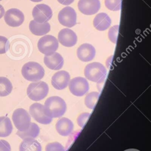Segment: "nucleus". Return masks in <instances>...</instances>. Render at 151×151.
<instances>
[{
    "instance_id": "nucleus-1",
    "label": "nucleus",
    "mask_w": 151,
    "mask_h": 151,
    "mask_svg": "<svg viewBox=\"0 0 151 151\" xmlns=\"http://www.w3.org/2000/svg\"><path fill=\"white\" fill-rule=\"evenodd\" d=\"M67 106L64 100L60 97H50L46 99L44 105V111L46 115L50 118H58L66 111Z\"/></svg>"
},
{
    "instance_id": "nucleus-2",
    "label": "nucleus",
    "mask_w": 151,
    "mask_h": 151,
    "mask_svg": "<svg viewBox=\"0 0 151 151\" xmlns=\"http://www.w3.org/2000/svg\"><path fill=\"white\" fill-rule=\"evenodd\" d=\"M84 73L85 77L97 83H103L107 75V69L99 62H93L86 65Z\"/></svg>"
},
{
    "instance_id": "nucleus-3",
    "label": "nucleus",
    "mask_w": 151,
    "mask_h": 151,
    "mask_svg": "<svg viewBox=\"0 0 151 151\" xmlns=\"http://www.w3.org/2000/svg\"><path fill=\"white\" fill-rule=\"evenodd\" d=\"M23 77L28 81L37 82L44 76L43 67L37 62H28L24 64L21 69Z\"/></svg>"
},
{
    "instance_id": "nucleus-4",
    "label": "nucleus",
    "mask_w": 151,
    "mask_h": 151,
    "mask_svg": "<svg viewBox=\"0 0 151 151\" xmlns=\"http://www.w3.org/2000/svg\"><path fill=\"white\" fill-rule=\"evenodd\" d=\"M49 91L48 85L43 81L31 83L27 89L28 97L34 101H40L47 95Z\"/></svg>"
},
{
    "instance_id": "nucleus-5",
    "label": "nucleus",
    "mask_w": 151,
    "mask_h": 151,
    "mask_svg": "<svg viewBox=\"0 0 151 151\" xmlns=\"http://www.w3.org/2000/svg\"><path fill=\"white\" fill-rule=\"evenodd\" d=\"M14 126L18 130L23 131L28 129L31 124V116L24 108L16 109L12 116Z\"/></svg>"
},
{
    "instance_id": "nucleus-6",
    "label": "nucleus",
    "mask_w": 151,
    "mask_h": 151,
    "mask_svg": "<svg viewBox=\"0 0 151 151\" xmlns=\"http://www.w3.org/2000/svg\"><path fill=\"white\" fill-rule=\"evenodd\" d=\"M37 47L41 53L49 56L57 50L58 41L54 36L46 35L40 38L38 41Z\"/></svg>"
},
{
    "instance_id": "nucleus-7",
    "label": "nucleus",
    "mask_w": 151,
    "mask_h": 151,
    "mask_svg": "<svg viewBox=\"0 0 151 151\" xmlns=\"http://www.w3.org/2000/svg\"><path fill=\"white\" fill-rule=\"evenodd\" d=\"M68 88L72 94L77 97H81L88 92L89 84L86 78L78 76L70 81Z\"/></svg>"
},
{
    "instance_id": "nucleus-8",
    "label": "nucleus",
    "mask_w": 151,
    "mask_h": 151,
    "mask_svg": "<svg viewBox=\"0 0 151 151\" xmlns=\"http://www.w3.org/2000/svg\"><path fill=\"white\" fill-rule=\"evenodd\" d=\"M34 20L39 23H46L49 21L52 16L51 8L47 5L41 4L35 5L32 11Z\"/></svg>"
},
{
    "instance_id": "nucleus-9",
    "label": "nucleus",
    "mask_w": 151,
    "mask_h": 151,
    "mask_svg": "<svg viewBox=\"0 0 151 151\" xmlns=\"http://www.w3.org/2000/svg\"><path fill=\"white\" fill-rule=\"evenodd\" d=\"M58 20L63 25L69 28L72 27L77 23L76 12L72 7H64L59 12Z\"/></svg>"
},
{
    "instance_id": "nucleus-10",
    "label": "nucleus",
    "mask_w": 151,
    "mask_h": 151,
    "mask_svg": "<svg viewBox=\"0 0 151 151\" xmlns=\"http://www.w3.org/2000/svg\"><path fill=\"white\" fill-rule=\"evenodd\" d=\"M31 116L37 122L42 124H48L52 121V118L46 115L44 111V105L40 103L32 104L29 109Z\"/></svg>"
},
{
    "instance_id": "nucleus-11",
    "label": "nucleus",
    "mask_w": 151,
    "mask_h": 151,
    "mask_svg": "<svg viewBox=\"0 0 151 151\" xmlns=\"http://www.w3.org/2000/svg\"><path fill=\"white\" fill-rule=\"evenodd\" d=\"M5 23L9 26L16 27L21 25L24 21L23 12L18 9L11 8L4 14Z\"/></svg>"
},
{
    "instance_id": "nucleus-12",
    "label": "nucleus",
    "mask_w": 151,
    "mask_h": 151,
    "mask_svg": "<svg viewBox=\"0 0 151 151\" xmlns=\"http://www.w3.org/2000/svg\"><path fill=\"white\" fill-rule=\"evenodd\" d=\"M78 8L83 14L93 15L99 11L100 2L99 0H79Z\"/></svg>"
},
{
    "instance_id": "nucleus-13",
    "label": "nucleus",
    "mask_w": 151,
    "mask_h": 151,
    "mask_svg": "<svg viewBox=\"0 0 151 151\" xmlns=\"http://www.w3.org/2000/svg\"><path fill=\"white\" fill-rule=\"evenodd\" d=\"M70 76L65 70L58 71L54 74L51 78V84L53 87L58 90L65 89L68 85Z\"/></svg>"
},
{
    "instance_id": "nucleus-14",
    "label": "nucleus",
    "mask_w": 151,
    "mask_h": 151,
    "mask_svg": "<svg viewBox=\"0 0 151 151\" xmlns=\"http://www.w3.org/2000/svg\"><path fill=\"white\" fill-rule=\"evenodd\" d=\"M58 39L59 42L64 46H74L77 41L76 34L70 28L62 29L58 33Z\"/></svg>"
},
{
    "instance_id": "nucleus-15",
    "label": "nucleus",
    "mask_w": 151,
    "mask_h": 151,
    "mask_svg": "<svg viewBox=\"0 0 151 151\" xmlns=\"http://www.w3.org/2000/svg\"><path fill=\"white\" fill-rule=\"evenodd\" d=\"M96 55L95 48L90 44L84 43L77 50V56L82 62L92 60Z\"/></svg>"
},
{
    "instance_id": "nucleus-16",
    "label": "nucleus",
    "mask_w": 151,
    "mask_h": 151,
    "mask_svg": "<svg viewBox=\"0 0 151 151\" xmlns=\"http://www.w3.org/2000/svg\"><path fill=\"white\" fill-rule=\"evenodd\" d=\"M44 62L47 68L56 70L63 68L64 59L60 53L54 52L49 56L45 55L44 57Z\"/></svg>"
},
{
    "instance_id": "nucleus-17",
    "label": "nucleus",
    "mask_w": 151,
    "mask_h": 151,
    "mask_svg": "<svg viewBox=\"0 0 151 151\" xmlns=\"http://www.w3.org/2000/svg\"><path fill=\"white\" fill-rule=\"evenodd\" d=\"M74 124L68 118L62 117L58 120L55 124V128L58 133L62 136L70 135L73 130Z\"/></svg>"
},
{
    "instance_id": "nucleus-18",
    "label": "nucleus",
    "mask_w": 151,
    "mask_h": 151,
    "mask_svg": "<svg viewBox=\"0 0 151 151\" xmlns=\"http://www.w3.org/2000/svg\"><path fill=\"white\" fill-rule=\"evenodd\" d=\"M111 19L109 16L104 12H100L96 15L93 20V25L97 30L104 31L111 25Z\"/></svg>"
},
{
    "instance_id": "nucleus-19",
    "label": "nucleus",
    "mask_w": 151,
    "mask_h": 151,
    "mask_svg": "<svg viewBox=\"0 0 151 151\" xmlns=\"http://www.w3.org/2000/svg\"><path fill=\"white\" fill-rule=\"evenodd\" d=\"M50 25L48 22L39 23L35 20L30 21L29 28L30 31L36 36H43L50 31Z\"/></svg>"
},
{
    "instance_id": "nucleus-20",
    "label": "nucleus",
    "mask_w": 151,
    "mask_h": 151,
    "mask_svg": "<svg viewBox=\"0 0 151 151\" xmlns=\"http://www.w3.org/2000/svg\"><path fill=\"white\" fill-rule=\"evenodd\" d=\"M19 151H41L42 147L40 143L33 138L23 139L19 147Z\"/></svg>"
},
{
    "instance_id": "nucleus-21",
    "label": "nucleus",
    "mask_w": 151,
    "mask_h": 151,
    "mask_svg": "<svg viewBox=\"0 0 151 151\" xmlns=\"http://www.w3.org/2000/svg\"><path fill=\"white\" fill-rule=\"evenodd\" d=\"M40 130L38 126L35 123H31L30 126L28 129L25 131H21L18 130L17 134L22 139L26 138L35 139L39 135Z\"/></svg>"
},
{
    "instance_id": "nucleus-22",
    "label": "nucleus",
    "mask_w": 151,
    "mask_h": 151,
    "mask_svg": "<svg viewBox=\"0 0 151 151\" xmlns=\"http://www.w3.org/2000/svg\"><path fill=\"white\" fill-rule=\"evenodd\" d=\"M13 127L9 117H0V137H5L9 136L12 131Z\"/></svg>"
},
{
    "instance_id": "nucleus-23",
    "label": "nucleus",
    "mask_w": 151,
    "mask_h": 151,
    "mask_svg": "<svg viewBox=\"0 0 151 151\" xmlns=\"http://www.w3.org/2000/svg\"><path fill=\"white\" fill-rule=\"evenodd\" d=\"M12 85L11 81L5 77H0V97H5L11 94Z\"/></svg>"
},
{
    "instance_id": "nucleus-24",
    "label": "nucleus",
    "mask_w": 151,
    "mask_h": 151,
    "mask_svg": "<svg viewBox=\"0 0 151 151\" xmlns=\"http://www.w3.org/2000/svg\"><path fill=\"white\" fill-rule=\"evenodd\" d=\"M100 97V94L98 92H91L88 93L84 99V104L88 108L93 109L96 103L98 101V99Z\"/></svg>"
},
{
    "instance_id": "nucleus-25",
    "label": "nucleus",
    "mask_w": 151,
    "mask_h": 151,
    "mask_svg": "<svg viewBox=\"0 0 151 151\" xmlns=\"http://www.w3.org/2000/svg\"><path fill=\"white\" fill-rule=\"evenodd\" d=\"M105 6L110 11H117L121 8L122 0H105Z\"/></svg>"
},
{
    "instance_id": "nucleus-26",
    "label": "nucleus",
    "mask_w": 151,
    "mask_h": 151,
    "mask_svg": "<svg viewBox=\"0 0 151 151\" xmlns=\"http://www.w3.org/2000/svg\"><path fill=\"white\" fill-rule=\"evenodd\" d=\"M119 25H116L111 27L108 32V37L109 40L113 43H116L117 40Z\"/></svg>"
},
{
    "instance_id": "nucleus-27",
    "label": "nucleus",
    "mask_w": 151,
    "mask_h": 151,
    "mask_svg": "<svg viewBox=\"0 0 151 151\" xmlns=\"http://www.w3.org/2000/svg\"><path fill=\"white\" fill-rule=\"evenodd\" d=\"M45 151H65L64 146L57 142L47 144L45 146Z\"/></svg>"
},
{
    "instance_id": "nucleus-28",
    "label": "nucleus",
    "mask_w": 151,
    "mask_h": 151,
    "mask_svg": "<svg viewBox=\"0 0 151 151\" xmlns=\"http://www.w3.org/2000/svg\"><path fill=\"white\" fill-rule=\"evenodd\" d=\"M9 43L7 38L0 36V54L5 53L9 49Z\"/></svg>"
},
{
    "instance_id": "nucleus-29",
    "label": "nucleus",
    "mask_w": 151,
    "mask_h": 151,
    "mask_svg": "<svg viewBox=\"0 0 151 151\" xmlns=\"http://www.w3.org/2000/svg\"><path fill=\"white\" fill-rule=\"evenodd\" d=\"M90 116V114L88 113H81L80 115H79V116L78 117V118L77 119V122L78 125L80 127L83 128L86 124L87 121L88 120Z\"/></svg>"
},
{
    "instance_id": "nucleus-30",
    "label": "nucleus",
    "mask_w": 151,
    "mask_h": 151,
    "mask_svg": "<svg viewBox=\"0 0 151 151\" xmlns=\"http://www.w3.org/2000/svg\"><path fill=\"white\" fill-rule=\"evenodd\" d=\"M0 151H11V146L7 141L0 140Z\"/></svg>"
},
{
    "instance_id": "nucleus-31",
    "label": "nucleus",
    "mask_w": 151,
    "mask_h": 151,
    "mask_svg": "<svg viewBox=\"0 0 151 151\" xmlns=\"http://www.w3.org/2000/svg\"><path fill=\"white\" fill-rule=\"evenodd\" d=\"M57 1L59 3L61 4L62 5H70L71 3H73L74 0H57Z\"/></svg>"
},
{
    "instance_id": "nucleus-32",
    "label": "nucleus",
    "mask_w": 151,
    "mask_h": 151,
    "mask_svg": "<svg viewBox=\"0 0 151 151\" xmlns=\"http://www.w3.org/2000/svg\"><path fill=\"white\" fill-rule=\"evenodd\" d=\"M5 14V9L4 8L2 5L0 4V19L3 17Z\"/></svg>"
},
{
    "instance_id": "nucleus-33",
    "label": "nucleus",
    "mask_w": 151,
    "mask_h": 151,
    "mask_svg": "<svg viewBox=\"0 0 151 151\" xmlns=\"http://www.w3.org/2000/svg\"><path fill=\"white\" fill-rule=\"evenodd\" d=\"M124 151H140L138 149H126Z\"/></svg>"
},
{
    "instance_id": "nucleus-34",
    "label": "nucleus",
    "mask_w": 151,
    "mask_h": 151,
    "mask_svg": "<svg viewBox=\"0 0 151 151\" xmlns=\"http://www.w3.org/2000/svg\"><path fill=\"white\" fill-rule=\"evenodd\" d=\"M30 1H31L32 2H40V1H41L42 0H30Z\"/></svg>"
},
{
    "instance_id": "nucleus-35",
    "label": "nucleus",
    "mask_w": 151,
    "mask_h": 151,
    "mask_svg": "<svg viewBox=\"0 0 151 151\" xmlns=\"http://www.w3.org/2000/svg\"><path fill=\"white\" fill-rule=\"evenodd\" d=\"M2 1V0H0V1Z\"/></svg>"
}]
</instances>
